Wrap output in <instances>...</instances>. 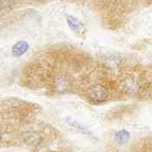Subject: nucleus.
Wrapping results in <instances>:
<instances>
[{"label":"nucleus","instance_id":"obj_3","mask_svg":"<svg viewBox=\"0 0 152 152\" xmlns=\"http://www.w3.org/2000/svg\"><path fill=\"white\" fill-rule=\"evenodd\" d=\"M67 23L70 26V29L73 30V31L79 30L80 29V26H81L80 22L76 18H74L73 16H68L67 17Z\"/></svg>","mask_w":152,"mask_h":152},{"label":"nucleus","instance_id":"obj_5","mask_svg":"<svg viewBox=\"0 0 152 152\" xmlns=\"http://www.w3.org/2000/svg\"><path fill=\"white\" fill-rule=\"evenodd\" d=\"M56 87L59 91H64L68 87V82L64 77H59L56 81Z\"/></svg>","mask_w":152,"mask_h":152},{"label":"nucleus","instance_id":"obj_1","mask_svg":"<svg viewBox=\"0 0 152 152\" xmlns=\"http://www.w3.org/2000/svg\"><path fill=\"white\" fill-rule=\"evenodd\" d=\"M108 95L107 89L101 84H93L88 90L89 97L95 103L104 102L108 97Z\"/></svg>","mask_w":152,"mask_h":152},{"label":"nucleus","instance_id":"obj_2","mask_svg":"<svg viewBox=\"0 0 152 152\" xmlns=\"http://www.w3.org/2000/svg\"><path fill=\"white\" fill-rule=\"evenodd\" d=\"M29 47H30L29 44L26 41L24 40L18 41L12 47V55L14 57H21L28 50Z\"/></svg>","mask_w":152,"mask_h":152},{"label":"nucleus","instance_id":"obj_4","mask_svg":"<svg viewBox=\"0 0 152 152\" xmlns=\"http://www.w3.org/2000/svg\"><path fill=\"white\" fill-rule=\"evenodd\" d=\"M129 137V134L126 130H120L116 134V138L120 143H124L126 141H128Z\"/></svg>","mask_w":152,"mask_h":152}]
</instances>
